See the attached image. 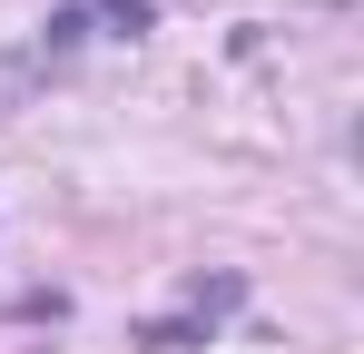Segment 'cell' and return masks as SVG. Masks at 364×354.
Here are the masks:
<instances>
[{
  "label": "cell",
  "instance_id": "cell-1",
  "mask_svg": "<svg viewBox=\"0 0 364 354\" xmlns=\"http://www.w3.org/2000/svg\"><path fill=\"white\" fill-rule=\"evenodd\" d=\"M138 30H148V0H79V10H60L40 30V59L69 50V40H138Z\"/></svg>",
  "mask_w": 364,
  "mask_h": 354
},
{
  "label": "cell",
  "instance_id": "cell-2",
  "mask_svg": "<svg viewBox=\"0 0 364 354\" xmlns=\"http://www.w3.org/2000/svg\"><path fill=\"white\" fill-rule=\"evenodd\" d=\"M227 305H237V276H217V286H197V295H187V315H178V325H148V345H158V354H168V345H187V335H197V325H217Z\"/></svg>",
  "mask_w": 364,
  "mask_h": 354
}]
</instances>
